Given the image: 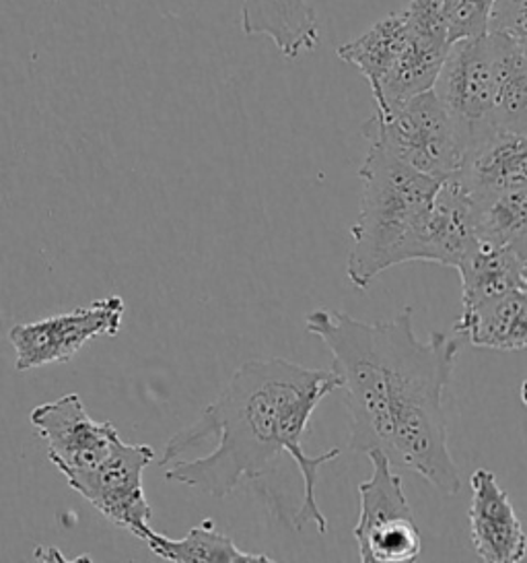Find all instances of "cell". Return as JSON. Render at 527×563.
<instances>
[{
    "mask_svg": "<svg viewBox=\"0 0 527 563\" xmlns=\"http://www.w3.org/2000/svg\"><path fill=\"white\" fill-rule=\"evenodd\" d=\"M474 202L480 238L527 261V188L496 192Z\"/></svg>",
    "mask_w": 527,
    "mask_h": 563,
    "instance_id": "obj_19",
    "label": "cell"
},
{
    "mask_svg": "<svg viewBox=\"0 0 527 563\" xmlns=\"http://www.w3.org/2000/svg\"><path fill=\"white\" fill-rule=\"evenodd\" d=\"M411 42V23L404 11L388 15L365 34L338 48V58L361 73L373 98L392 79Z\"/></svg>",
    "mask_w": 527,
    "mask_h": 563,
    "instance_id": "obj_14",
    "label": "cell"
},
{
    "mask_svg": "<svg viewBox=\"0 0 527 563\" xmlns=\"http://www.w3.org/2000/svg\"><path fill=\"white\" fill-rule=\"evenodd\" d=\"M524 287L527 289V261L526 265H524Z\"/></svg>",
    "mask_w": 527,
    "mask_h": 563,
    "instance_id": "obj_23",
    "label": "cell"
},
{
    "mask_svg": "<svg viewBox=\"0 0 527 563\" xmlns=\"http://www.w3.org/2000/svg\"><path fill=\"white\" fill-rule=\"evenodd\" d=\"M120 296L96 299L68 314L48 316L27 324H15L9 341L15 347L16 372L44 365L66 364L96 336H115L124 320Z\"/></svg>",
    "mask_w": 527,
    "mask_h": 563,
    "instance_id": "obj_8",
    "label": "cell"
},
{
    "mask_svg": "<svg viewBox=\"0 0 527 563\" xmlns=\"http://www.w3.org/2000/svg\"><path fill=\"white\" fill-rule=\"evenodd\" d=\"M359 178L361 211L352 225L346 279L367 289L383 271L400 265L402 250L444 180L406 166L375 145H369Z\"/></svg>",
    "mask_w": 527,
    "mask_h": 563,
    "instance_id": "obj_3",
    "label": "cell"
},
{
    "mask_svg": "<svg viewBox=\"0 0 527 563\" xmlns=\"http://www.w3.org/2000/svg\"><path fill=\"white\" fill-rule=\"evenodd\" d=\"M30 421L46 440L49 461L65 477L96 468L122 440L114 423L96 421L75 393L35 407Z\"/></svg>",
    "mask_w": 527,
    "mask_h": 563,
    "instance_id": "obj_9",
    "label": "cell"
},
{
    "mask_svg": "<svg viewBox=\"0 0 527 563\" xmlns=\"http://www.w3.org/2000/svg\"><path fill=\"white\" fill-rule=\"evenodd\" d=\"M453 176L474 199L527 188V133L493 134L466 155Z\"/></svg>",
    "mask_w": 527,
    "mask_h": 563,
    "instance_id": "obj_12",
    "label": "cell"
},
{
    "mask_svg": "<svg viewBox=\"0 0 527 563\" xmlns=\"http://www.w3.org/2000/svg\"><path fill=\"white\" fill-rule=\"evenodd\" d=\"M496 67V129L527 133V56L509 35L491 30Z\"/></svg>",
    "mask_w": 527,
    "mask_h": 563,
    "instance_id": "obj_17",
    "label": "cell"
},
{
    "mask_svg": "<svg viewBox=\"0 0 527 563\" xmlns=\"http://www.w3.org/2000/svg\"><path fill=\"white\" fill-rule=\"evenodd\" d=\"M242 32L270 37L289 60L319 46L317 15L307 0H242Z\"/></svg>",
    "mask_w": 527,
    "mask_h": 563,
    "instance_id": "obj_13",
    "label": "cell"
},
{
    "mask_svg": "<svg viewBox=\"0 0 527 563\" xmlns=\"http://www.w3.org/2000/svg\"><path fill=\"white\" fill-rule=\"evenodd\" d=\"M472 501L468 510L472 545L489 563H517L527 555V537L507 492L493 471L478 468L470 477Z\"/></svg>",
    "mask_w": 527,
    "mask_h": 563,
    "instance_id": "obj_11",
    "label": "cell"
},
{
    "mask_svg": "<svg viewBox=\"0 0 527 563\" xmlns=\"http://www.w3.org/2000/svg\"><path fill=\"white\" fill-rule=\"evenodd\" d=\"M338 388L343 382L334 369L282 357L249 360L194 423L169 438L161 459L165 481L223 499L264 477L287 452L303 477L295 527L312 522L326 534L328 520L317 506L315 485L319 468L336 461L340 448L313 456L303 450V438L317 405Z\"/></svg>",
    "mask_w": 527,
    "mask_h": 563,
    "instance_id": "obj_2",
    "label": "cell"
},
{
    "mask_svg": "<svg viewBox=\"0 0 527 563\" xmlns=\"http://www.w3.org/2000/svg\"><path fill=\"white\" fill-rule=\"evenodd\" d=\"M524 265L526 261L513 250L480 238L474 250L456 268L461 277V312L476 310L491 299L524 287Z\"/></svg>",
    "mask_w": 527,
    "mask_h": 563,
    "instance_id": "obj_16",
    "label": "cell"
},
{
    "mask_svg": "<svg viewBox=\"0 0 527 563\" xmlns=\"http://www.w3.org/2000/svg\"><path fill=\"white\" fill-rule=\"evenodd\" d=\"M435 91L456 120L468 153L498 133L491 32L451 44Z\"/></svg>",
    "mask_w": 527,
    "mask_h": 563,
    "instance_id": "obj_6",
    "label": "cell"
},
{
    "mask_svg": "<svg viewBox=\"0 0 527 563\" xmlns=\"http://www.w3.org/2000/svg\"><path fill=\"white\" fill-rule=\"evenodd\" d=\"M361 133L369 145L439 180L458 174L468 153L456 120L435 89L385 112L375 110Z\"/></svg>",
    "mask_w": 527,
    "mask_h": 563,
    "instance_id": "obj_4",
    "label": "cell"
},
{
    "mask_svg": "<svg viewBox=\"0 0 527 563\" xmlns=\"http://www.w3.org/2000/svg\"><path fill=\"white\" fill-rule=\"evenodd\" d=\"M305 327L334 355L350 413V450H381L444 496H458L461 475L447 444L444 400L463 339L430 332L421 341L412 308L383 322L315 310Z\"/></svg>",
    "mask_w": 527,
    "mask_h": 563,
    "instance_id": "obj_1",
    "label": "cell"
},
{
    "mask_svg": "<svg viewBox=\"0 0 527 563\" xmlns=\"http://www.w3.org/2000/svg\"><path fill=\"white\" fill-rule=\"evenodd\" d=\"M478 242L476 202L451 176L444 180L427 213L414 228L402 250L400 265L433 263L458 268Z\"/></svg>",
    "mask_w": 527,
    "mask_h": 563,
    "instance_id": "obj_10",
    "label": "cell"
},
{
    "mask_svg": "<svg viewBox=\"0 0 527 563\" xmlns=\"http://www.w3.org/2000/svg\"><path fill=\"white\" fill-rule=\"evenodd\" d=\"M148 549L165 562L190 563H254L272 562L268 555L247 553L235 545V541L214 530L213 520H204L183 537L169 539L161 532H153L147 541Z\"/></svg>",
    "mask_w": 527,
    "mask_h": 563,
    "instance_id": "obj_18",
    "label": "cell"
},
{
    "mask_svg": "<svg viewBox=\"0 0 527 563\" xmlns=\"http://www.w3.org/2000/svg\"><path fill=\"white\" fill-rule=\"evenodd\" d=\"M153 461V448L120 440L103 463L66 477V483L110 522L147 543L155 530L150 529L153 510L145 497L143 475Z\"/></svg>",
    "mask_w": 527,
    "mask_h": 563,
    "instance_id": "obj_7",
    "label": "cell"
},
{
    "mask_svg": "<svg viewBox=\"0 0 527 563\" xmlns=\"http://www.w3.org/2000/svg\"><path fill=\"white\" fill-rule=\"evenodd\" d=\"M494 4L496 0H447L445 21L451 44L491 32Z\"/></svg>",
    "mask_w": 527,
    "mask_h": 563,
    "instance_id": "obj_20",
    "label": "cell"
},
{
    "mask_svg": "<svg viewBox=\"0 0 527 563\" xmlns=\"http://www.w3.org/2000/svg\"><path fill=\"white\" fill-rule=\"evenodd\" d=\"M456 334L474 347L517 351L527 349V289L519 287L501 298L461 312Z\"/></svg>",
    "mask_w": 527,
    "mask_h": 563,
    "instance_id": "obj_15",
    "label": "cell"
},
{
    "mask_svg": "<svg viewBox=\"0 0 527 563\" xmlns=\"http://www.w3.org/2000/svg\"><path fill=\"white\" fill-rule=\"evenodd\" d=\"M522 400H524V405L527 407V380L522 384Z\"/></svg>",
    "mask_w": 527,
    "mask_h": 563,
    "instance_id": "obj_22",
    "label": "cell"
},
{
    "mask_svg": "<svg viewBox=\"0 0 527 563\" xmlns=\"http://www.w3.org/2000/svg\"><path fill=\"white\" fill-rule=\"evenodd\" d=\"M491 30L509 35L527 56V0H496Z\"/></svg>",
    "mask_w": 527,
    "mask_h": 563,
    "instance_id": "obj_21",
    "label": "cell"
},
{
    "mask_svg": "<svg viewBox=\"0 0 527 563\" xmlns=\"http://www.w3.org/2000/svg\"><path fill=\"white\" fill-rule=\"evenodd\" d=\"M373 473L359 485L361 514L355 541L362 563L414 562L423 551V539L414 522L402 479L394 473L390 456L369 450Z\"/></svg>",
    "mask_w": 527,
    "mask_h": 563,
    "instance_id": "obj_5",
    "label": "cell"
}]
</instances>
